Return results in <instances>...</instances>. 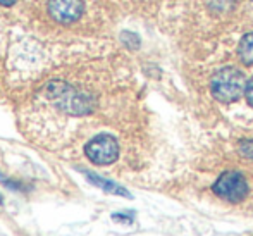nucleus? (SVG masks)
<instances>
[{
  "mask_svg": "<svg viewBox=\"0 0 253 236\" xmlns=\"http://www.w3.org/2000/svg\"><path fill=\"white\" fill-rule=\"evenodd\" d=\"M210 92L213 98L222 103H233L241 98L247 92V80L243 73L236 67L219 69L210 80Z\"/></svg>",
  "mask_w": 253,
  "mask_h": 236,
  "instance_id": "obj_1",
  "label": "nucleus"
},
{
  "mask_svg": "<svg viewBox=\"0 0 253 236\" xmlns=\"http://www.w3.org/2000/svg\"><path fill=\"white\" fill-rule=\"evenodd\" d=\"M50 98L57 107L69 114H88L93 109V100L86 94H80L69 85L52 83L50 85Z\"/></svg>",
  "mask_w": 253,
  "mask_h": 236,
  "instance_id": "obj_2",
  "label": "nucleus"
},
{
  "mask_svg": "<svg viewBox=\"0 0 253 236\" xmlns=\"http://www.w3.org/2000/svg\"><path fill=\"white\" fill-rule=\"evenodd\" d=\"M84 153L97 166H107V164L116 162L119 157V143L110 135H97L86 143Z\"/></svg>",
  "mask_w": 253,
  "mask_h": 236,
  "instance_id": "obj_3",
  "label": "nucleus"
},
{
  "mask_svg": "<svg viewBox=\"0 0 253 236\" xmlns=\"http://www.w3.org/2000/svg\"><path fill=\"white\" fill-rule=\"evenodd\" d=\"M213 193L227 202H241L248 195V183L245 176L238 171H227L220 174L219 180L213 183Z\"/></svg>",
  "mask_w": 253,
  "mask_h": 236,
  "instance_id": "obj_4",
  "label": "nucleus"
},
{
  "mask_svg": "<svg viewBox=\"0 0 253 236\" xmlns=\"http://www.w3.org/2000/svg\"><path fill=\"white\" fill-rule=\"evenodd\" d=\"M48 12L57 23L71 24L83 14L81 0H48Z\"/></svg>",
  "mask_w": 253,
  "mask_h": 236,
  "instance_id": "obj_5",
  "label": "nucleus"
},
{
  "mask_svg": "<svg viewBox=\"0 0 253 236\" xmlns=\"http://www.w3.org/2000/svg\"><path fill=\"white\" fill-rule=\"evenodd\" d=\"M83 174L93 187H98L105 193H112V195H121V196H131L129 191H126L123 187H119V185L114 183V181L105 180V178L98 176V174H95V173H90V171H83Z\"/></svg>",
  "mask_w": 253,
  "mask_h": 236,
  "instance_id": "obj_6",
  "label": "nucleus"
},
{
  "mask_svg": "<svg viewBox=\"0 0 253 236\" xmlns=\"http://www.w3.org/2000/svg\"><path fill=\"white\" fill-rule=\"evenodd\" d=\"M238 55L243 64L253 66V33H248L241 38L240 45H238Z\"/></svg>",
  "mask_w": 253,
  "mask_h": 236,
  "instance_id": "obj_7",
  "label": "nucleus"
},
{
  "mask_svg": "<svg viewBox=\"0 0 253 236\" xmlns=\"http://www.w3.org/2000/svg\"><path fill=\"white\" fill-rule=\"evenodd\" d=\"M240 153L247 159H253V140H245L240 143Z\"/></svg>",
  "mask_w": 253,
  "mask_h": 236,
  "instance_id": "obj_8",
  "label": "nucleus"
},
{
  "mask_svg": "<svg viewBox=\"0 0 253 236\" xmlns=\"http://www.w3.org/2000/svg\"><path fill=\"white\" fill-rule=\"evenodd\" d=\"M245 95H247V100L248 103L253 107V78L247 83V92H245Z\"/></svg>",
  "mask_w": 253,
  "mask_h": 236,
  "instance_id": "obj_9",
  "label": "nucleus"
},
{
  "mask_svg": "<svg viewBox=\"0 0 253 236\" xmlns=\"http://www.w3.org/2000/svg\"><path fill=\"white\" fill-rule=\"evenodd\" d=\"M14 2H16V0H0V5H5V7H9V5H12Z\"/></svg>",
  "mask_w": 253,
  "mask_h": 236,
  "instance_id": "obj_10",
  "label": "nucleus"
},
{
  "mask_svg": "<svg viewBox=\"0 0 253 236\" xmlns=\"http://www.w3.org/2000/svg\"><path fill=\"white\" fill-rule=\"evenodd\" d=\"M0 203H2V196H0Z\"/></svg>",
  "mask_w": 253,
  "mask_h": 236,
  "instance_id": "obj_11",
  "label": "nucleus"
}]
</instances>
